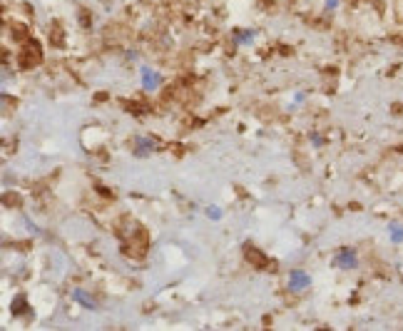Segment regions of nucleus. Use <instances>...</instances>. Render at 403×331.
<instances>
[{
	"mask_svg": "<svg viewBox=\"0 0 403 331\" xmlns=\"http://www.w3.org/2000/svg\"><path fill=\"white\" fill-rule=\"evenodd\" d=\"M289 286L294 291H301L304 286H309V276L304 274V271H291V276H289Z\"/></svg>",
	"mask_w": 403,
	"mask_h": 331,
	"instance_id": "7ed1b4c3",
	"label": "nucleus"
},
{
	"mask_svg": "<svg viewBox=\"0 0 403 331\" xmlns=\"http://www.w3.org/2000/svg\"><path fill=\"white\" fill-rule=\"evenodd\" d=\"M72 296H75L77 301H82V304H85L87 309H95V301H92V299H87V296H85V291H80V289H77Z\"/></svg>",
	"mask_w": 403,
	"mask_h": 331,
	"instance_id": "423d86ee",
	"label": "nucleus"
},
{
	"mask_svg": "<svg viewBox=\"0 0 403 331\" xmlns=\"http://www.w3.org/2000/svg\"><path fill=\"white\" fill-rule=\"evenodd\" d=\"M339 267H344V269H348V267H356V257L351 254V252H341V254L336 257Z\"/></svg>",
	"mask_w": 403,
	"mask_h": 331,
	"instance_id": "20e7f679",
	"label": "nucleus"
},
{
	"mask_svg": "<svg viewBox=\"0 0 403 331\" xmlns=\"http://www.w3.org/2000/svg\"><path fill=\"white\" fill-rule=\"evenodd\" d=\"M23 311H25V299L18 296V299L13 301V314H23Z\"/></svg>",
	"mask_w": 403,
	"mask_h": 331,
	"instance_id": "0eeeda50",
	"label": "nucleus"
},
{
	"mask_svg": "<svg viewBox=\"0 0 403 331\" xmlns=\"http://www.w3.org/2000/svg\"><path fill=\"white\" fill-rule=\"evenodd\" d=\"M244 254H246V259H249L251 264H256V267H259V269H266V264H269V262H266V257L261 254V252L256 249V247H251V245H246Z\"/></svg>",
	"mask_w": 403,
	"mask_h": 331,
	"instance_id": "f03ea898",
	"label": "nucleus"
},
{
	"mask_svg": "<svg viewBox=\"0 0 403 331\" xmlns=\"http://www.w3.org/2000/svg\"><path fill=\"white\" fill-rule=\"evenodd\" d=\"M21 62H23V67L38 65V62H40V45H38V43H28V47L21 55Z\"/></svg>",
	"mask_w": 403,
	"mask_h": 331,
	"instance_id": "f257e3e1",
	"label": "nucleus"
},
{
	"mask_svg": "<svg viewBox=\"0 0 403 331\" xmlns=\"http://www.w3.org/2000/svg\"><path fill=\"white\" fill-rule=\"evenodd\" d=\"M159 82V75H154V72H149V70H144V87L147 90H152L154 85Z\"/></svg>",
	"mask_w": 403,
	"mask_h": 331,
	"instance_id": "39448f33",
	"label": "nucleus"
}]
</instances>
